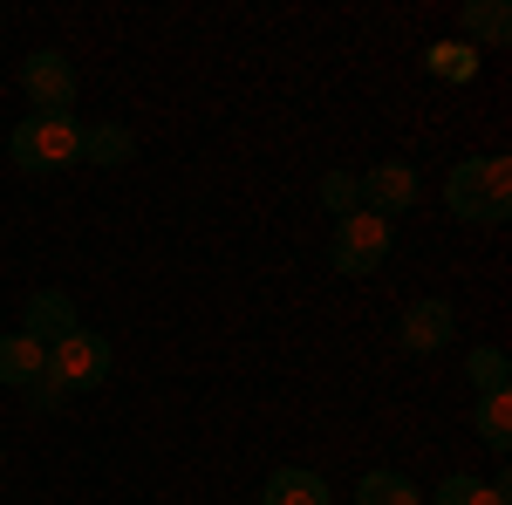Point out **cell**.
Here are the masks:
<instances>
[{
  "mask_svg": "<svg viewBox=\"0 0 512 505\" xmlns=\"http://www.w3.org/2000/svg\"><path fill=\"white\" fill-rule=\"evenodd\" d=\"M21 89H28V103H35L41 117H62V110H76V62L62 55V48H35L28 62H21Z\"/></svg>",
  "mask_w": 512,
  "mask_h": 505,
  "instance_id": "cell-5",
  "label": "cell"
},
{
  "mask_svg": "<svg viewBox=\"0 0 512 505\" xmlns=\"http://www.w3.org/2000/svg\"><path fill=\"white\" fill-rule=\"evenodd\" d=\"M82 157L103 164V171H117V164L137 157V137H130L123 123H82Z\"/></svg>",
  "mask_w": 512,
  "mask_h": 505,
  "instance_id": "cell-12",
  "label": "cell"
},
{
  "mask_svg": "<svg viewBox=\"0 0 512 505\" xmlns=\"http://www.w3.org/2000/svg\"><path fill=\"white\" fill-rule=\"evenodd\" d=\"M21 396H28V410H55V403H62V389L48 383V376H35V383L21 389Z\"/></svg>",
  "mask_w": 512,
  "mask_h": 505,
  "instance_id": "cell-19",
  "label": "cell"
},
{
  "mask_svg": "<svg viewBox=\"0 0 512 505\" xmlns=\"http://www.w3.org/2000/svg\"><path fill=\"white\" fill-rule=\"evenodd\" d=\"M465 383H472L478 396H499V389L512 383V362H506V349H472V362H465Z\"/></svg>",
  "mask_w": 512,
  "mask_h": 505,
  "instance_id": "cell-16",
  "label": "cell"
},
{
  "mask_svg": "<svg viewBox=\"0 0 512 505\" xmlns=\"http://www.w3.org/2000/svg\"><path fill=\"white\" fill-rule=\"evenodd\" d=\"M458 335V308L444 301V294H431V301H417V308L403 314V328H396V349L403 355H437L444 342Z\"/></svg>",
  "mask_w": 512,
  "mask_h": 505,
  "instance_id": "cell-7",
  "label": "cell"
},
{
  "mask_svg": "<svg viewBox=\"0 0 512 505\" xmlns=\"http://www.w3.org/2000/svg\"><path fill=\"white\" fill-rule=\"evenodd\" d=\"M506 492H512L506 471H499L492 485H485V478H465V471H451V478H444V485L431 492V505H512Z\"/></svg>",
  "mask_w": 512,
  "mask_h": 505,
  "instance_id": "cell-11",
  "label": "cell"
},
{
  "mask_svg": "<svg viewBox=\"0 0 512 505\" xmlns=\"http://www.w3.org/2000/svg\"><path fill=\"white\" fill-rule=\"evenodd\" d=\"M110 369H117V355H110V342H103L96 328H69L62 342H48V383L62 389V396L103 389Z\"/></svg>",
  "mask_w": 512,
  "mask_h": 505,
  "instance_id": "cell-3",
  "label": "cell"
},
{
  "mask_svg": "<svg viewBox=\"0 0 512 505\" xmlns=\"http://www.w3.org/2000/svg\"><path fill=\"white\" fill-rule=\"evenodd\" d=\"M355 192H362V212H376V219H403L424 185H417V164H403V157H383V164H369L362 178H355Z\"/></svg>",
  "mask_w": 512,
  "mask_h": 505,
  "instance_id": "cell-6",
  "label": "cell"
},
{
  "mask_svg": "<svg viewBox=\"0 0 512 505\" xmlns=\"http://www.w3.org/2000/svg\"><path fill=\"white\" fill-rule=\"evenodd\" d=\"M478 444L499 451V458L512 451V396L506 389H499V396H478Z\"/></svg>",
  "mask_w": 512,
  "mask_h": 505,
  "instance_id": "cell-15",
  "label": "cell"
},
{
  "mask_svg": "<svg viewBox=\"0 0 512 505\" xmlns=\"http://www.w3.org/2000/svg\"><path fill=\"white\" fill-rule=\"evenodd\" d=\"M7 157H14L28 178H55V171H69V164H82V117H76V110H62V117L28 110V117L14 123V137H7Z\"/></svg>",
  "mask_w": 512,
  "mask_h": 505,
  "instance_id": "cell-2",
  "label": "cell"
},
{
  "mask_svg": "<svg viewBox=\"0 0 512 505\" xmlns=\"http://www.w3.org/2000/svg\"><path fill=\"white\" fill-rule=\"evenodd\" d=\"M424 69H431L437 82H472L478 76V48L472 41H431V48H424Z\"/></svg>",
  "mask_w": 512,
  "mask_h": 505,
  "instance_id": "cell-13",
  "label": "cell"
},
{
  "mask_svg": "<svg viewBox=\"0 0 512 505\" xmlns=\"http://www.w3.org/2000/svg\"><path fill=\"white\" fill-rule=\"evenodd\" d=\"M444 205L465 226H506L512 219V157H465V164H451Z\"/></svg>",
  "mask_w": 512,
  "mask_h": 505,
  "instance_id": "cell-1",
  "label": "cell"
},
{
  "mask_svg": "<svg viewBox=\"0 0 512 505\" xmlns=\"http://www.w3.org/2000/svg\"><path fill=\"white\" fill-rule=\"evenodd\" d=\"M260 505H335V492H328V478H321V471L280 465L274 478H267V492H260Z\"/></svg>",
  "mask_w": 512,
  "mask_h": 505,
  "instance_id": "cell-9",
  "label": "cell"
},
{
  "mask_svg": "<svg viewBox=\"0 0 512 505\" xmlns=\"http://www.w3.org/2000/svg\"><path fill=\"white\" fill-rule=\"evenodd\" d=\"M69 328H82V314H76V301H69L62 287H41V294H28V328H21V335H35L41 349H48V342H62Z\"/></svg>",
  "mask_w": 512,
  "mask_h": 505,
  "instance_id": "cell-8",
  "label": "cell"
},
{
  "mask_svg": "<svg viewBox=\"0 0 512 505\" xmlns=\"http://www.w3.org/2000/svg\"><path fill=\"white\" fill-rule=\"evenodd\" d=\"M321 205H328L335 219H349V212H362V192H355V171H328V178H321Z\"/></svg>",
  "mask_w": 512,
  "mask_h": 505,
  "instance_id": "cell-18",
  "label": "cell"
},
{
  "mask_svg": "<svg viewBox=\"0 0 512 505\" xmlns=\"http://www.w3.org/2000/svg\"><path fill=\"white\" fill-rule=\"evenodd\" d=\"M465 35H472V48H478V41L499 48V41L512 35V14L499 7V0H472V7H465Z\"/></svg>",
  "mask_w": 512,
  "mask_h": 505,
  "instance_id": "cell-17",
  "label": "cell"
},
{
  "mask_svg": "<svg viewBox=\"0 0 512 505\" xmlns=\"http://www.w3.org/2000/svg\"><path fill=\"white\" fill-rule=\"evenodd\" d=\"M35 376H48V349H41L35 335H0V383L28 389Z\"/></svg>",
  "mask_w": 512,
  "mask_h": 505,
  "instance_id": "cell-10",
  "label": "cell"
},
{
  "mask_svg": "<svg viewBox=\"0 0 512 505\" xmlns=\"http://www.w3.org/2000/svg\"><path fill=\"white\" fill-rule=\"evenodd\" d=\"M328 260H335V273H349V280H369V273L390 260V219H376V212H349V219H335Z\"/></svg>",
  "mask_w": 512,
  "mask_h": 505,
  "instance_id": "cell-4",
  "label": "cell"
},
{
  "mask_svg": "<svg viewBox=\"0 0 512 505\" xmlns=\"http://www.w3.org/2000/svg\"><path fill=\"white\" fill-rule=\"evenodd\" d=\"M355 505H424V492H417L403 471H362V485H355Z\"/></svg>",
  "mask_w": 512,
  "mask_h": 505,
  "instance_id": "cell-14",
  "label": "cell"
}]
</instances>
